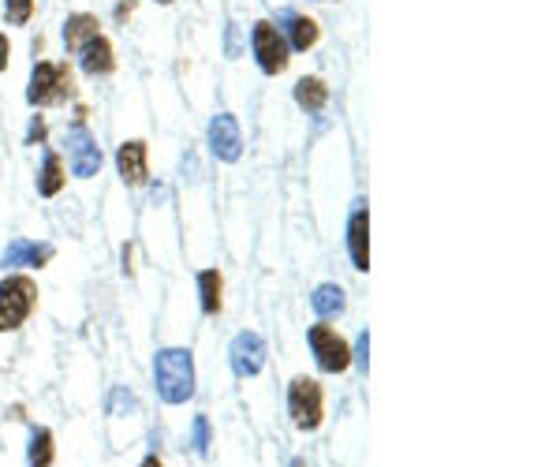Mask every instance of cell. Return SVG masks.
<instances>
[{
  "label": "cell",
  "instance_id": "cell-20",
  "mask_svg": "<svg viewBox=\"0 0 560 467\" xmlns=\"http://www.w3.org/2000/svg\"><path fill=\"white\" fill-rule=\"evenodd\" d=\"M53 430H45V426H34V434H30V449H27V464L30 467H49L53 464Z\"/></svg>",
  "mask_w": 560,
  "mask_h": 467
},
{
  "label": "cell",
  "instance_id": "cell-16",
  "mask_svg": "<svg viewBox=\"0 0 560 467\" xmlns=\"http://www.w3.org/2000/svg\"><path fill=\"white\" fill-rule=\"evenodd\" d=\"M325 101H329V86H325L322 75H303L295 83V105L307 109V113H322Z\"/></svg>",
  "mask_w": 560,
  "mask_h": 467
},
{
  "label": "cell",
  "instance_id": "cell-31",
  "mask_svg": "<svg viewBox=\"0 0 560 467\" xmlns=\"http://www.w3.org/2000/svg\"><path fill=\"white\" fill-rule=\"evenodd\" d=\"M157 4H172V0H157Z\"/></svg>",
  "mask_w": 560,
  "mask_h": 467
},
{
  "label": "cell",
  "instance_id": "cell-22",
  "mask_svg": "<svg viewBox=\"0 0 560 467\" xmlns=\"http://www.w3.org/2000/svg\"><path fill=\"white\" fill-rule=\"evenodd\" d=\"M109 411L112 415H135V411H139V400L131 397L124 385H116L109 393Z\"/></svg>",
  "mask_w": 560,
  "mask_h": 467
},
{
  "label": "cell",
  "instance_id": "cell-29",
  "mask_svg": "<svg viewBox=\"0 0 560 467\" xmlns=\"http://www.w3.org/2000/svg\"><path fill=\"white\" fill-rule=\"evenodd\" d=\"M139 467H161V460H157V456H146V460H142Z\"/></svg>",
  "mask_w": 560,
  "mask_h": 467
},
{
  "label": "cell",
  "instance_id": "cell-3",
  "mask_svg": "<svg viewBox=\"0 0 560 467\" xmlns=\"http://www.w3.org/2000/svg\"><path fill=\"white\" fill-rule=\"evenodd\" d=\"M38 307V284L23 277V273H12L0 281V333H12L27 322L30 314Z\"/></svg>",
  "mask_w": 560,
  "mask_h": 467
},
{
  "label": "cell",
  "instance_id": "cell-2",
  "mask_svg": "<svg viewBox=\"0 0 560 467\" xmlns=\"http://www.w3.org/2000/svg\"><path fill=\"white\" fill-rule=\"evenodd\" d=\"M71 94H75V79H71L68 64L38 60V64L30 68L27 101L34 105V109H45V105H64Z\"/></svg>",
  "mask_w": 560,
  "mask_h": 467
},
{
  "label": "cell",
  "instance_id": "cell-6",
  "mask_svg": "<svg viewBox=\"0 0 560 467\" xmlns=\"http://www.w3.org/2000/svg\"><path fill=\"white\" fill-rule=\"evenodd\" d=\"M310 352L318 359V367L325 374H344L351 367V348L333 326H314L310 329Z\"/></svg>",
  "mask_w": 560,
  "mask_h": 467
},
{
  "label": "cell",
  "instance_id": "cell-14",
  "mask_svg": "<svg viewBox=\"0 0 560 467\" xmlns=\"http://www.w3.org/2000/svg\"><path fill=\"white\" fill-rule=\"evenodd\" d=\"M284 23H288V34H284V42H288V49H295V53H307V49H314L318 45V38H322V27L310 19V15H295V12H284Z\"/></svg>",
  "mask_w": 560,
  "mask_h": 467
},
{
  "label": "cell",
  "instance_id": "cell-30",
  "mask_svg": "<svg viewBox=\"0 0 560 467\" xmlns=\"http://www.w3.org/2000/svg\"><path fill=\"white\" fill-rule=\"evenodd\" d=\"M292 467H307V464H303V460H295V464Z\"/></svg>",
  "mask_w": 560,
  "mask_h": 467
},
{
  "label": "cell",
  "instance_id": "cell-24",
  "mask_svg": "<svg viewBox=\"0 0 560 467\" xmlns=\"http://www.w3.org/2000/svg\"><path fill=\"white\" fill-rule=\"evenodd\" d=\"M351 359L359 363V367L366 370V363H370V333H359V340H355V352H351Z\"/></svg>",
  "mask_w": 560,
  "mask_h": 467
},
{
  "label": "cell",
  "instance_id": "cell-28",
  "mask_svg": "<svg viewBox=\"0 0 560 467\" xmlns=\"http://www.w3.org/2000/svg\"><path fill=\"white\" fill-rule=\"evenodd\" d=\"M135 12V0H124V4H116V19H124V15Z\"/></svg>",
  "mask_w": 560,
  "mask_h": 467
},
{
  "label": "cell",
  "instance_id": "cell-10",
  "mask_svg": "<svg viewBox=\"0 0 560 467\" xmlns=\"http://www.w3.org/2000/svg\"><path fill=\"white\" fill-rule=\"evenodd\" d=\"M210 150L217 161H239L243 139H239V124L232 113H217L210 120Z\"/></svg>",
  "mask_w": 560,
  "mask_h": 467
},
{
  "label": "cell",
  "instance_id": "cell-11",
  "mask_svg": "<svg viewBox=\"0 0 560 467\" xmlns=\"http://www.w3.org/2000/svg\"><path fill=\"white\" fill-rule=\"evenodd\" d=\"M116 172H120V180L127 187L146 184V176H150V169H146V142L142 139L120 142V150H116Z\"/></svg>",
  "mask_w": 560,
  "mask_h": 467
},
{
  "label": "cell",
  "instance_id": "cell-4",
  "mask_svg": "<svg viewBox=\"0 0 560 467\" xmlns=\"http://www.w3.org/2000/svg\"><path fill=\"white\" fill-rule=\"evenodd\" d=\"M288 411H292V423L299 430H318L325 419V397H322V385L299 374L292 385H288Z\"/></svg>",
  "mask_w": 560,
  "mask_h": 467
},
{
  "label": "cell",
  "instance_id": "cell-26",
  "mask_svg": "<svg viewBox=\"0 0 560 467\" xmlns=\"http://www.w3.org/2000/svg\"><path fill=\"white\" fill-rule=\"evenodd\" d=\"M224 49H228V57H239V27L236 23H228V42H224Z\"/></svg>",
  "mask_w": 560,
  "mask_h": 467
},
{
  "label": "cell",
  "instance_id": "cell-8",
  "mask_svg": "<svg viewBox=\"0 0 560 467\" xmlns=\"http://www.w3.org/2000/svg\"><path fill=\"white\" fill-rule=\"evenodd\" d=\"M68 161H71V172L79 180H90V176L101 172V146L86 128H75L68 135Z\"/></svg>",
  "mask_w": 560,
  "mask_h": 467
},
{
  "label": "cell",
  "instance_id": "cell-15",
  "mask_svg": "<svg viewBox=\"0 0 560 467\" xmlns=\"http://www.w3.org/2000/svg\"><path fill=\"white\" fill-rule=\"evenodd\" d=\"M101 23H98V15H90V12H75L64 19V45H68V53H79L90 38H98L101 34Z\"/></svg>",
  "mask_w": 560,
  "mask_h": 467
},
{
  "label": "cell",
  "instance_id": "cell-17",
  "mask_svg": "<svg viewBox=\"0 0 560 467\" xmlns=\"http://www.w3.org/2000/svg\"><path fill=\"white\" fill-rule=\"evenodd\" d=\"M310 307H314L318 318H340L344 307H348L344 288H340V284H318V288H314V296H310Z\"/></svg>",
  "mask_w": 560,
  "mask_h": 467
},
{
  "label": "cell",
  "instance_id": "cell-19",
  "mask_svg": "<svg viewBox=\"0 0 560 467\" xmlns=\"http://www.w3.org/2000/svg\"><path fill=\"white\" fill-rule=\"evenodd\" d=\"M221 292H224V277L217 269H202L198 273V299H202V311L206 314H221Z\"/></svg>",
  "mask_w": 560,
  "mask_h": 467
},
{
  "label": "cell",
  "instance_id": "cell-9",
  "mask_svg": "<svg viewBox=\"0 0 560 467\" xmlns=\"http://www.w3.org/2000/svg\"><path fill=\"white\" fill-rule=\"evenodd\" d=\"M348 255L359 273L370 269V210H366L363 199L355 202V210L348 217Z\"/></svg>",
  "mask_w": 560,
  "mask_h": 467
},
{
  "label": "cell",
  "instance_id": "cell-23",
  "mask_svg": "<svg viewBox=\"0 0 560 467\" xmlns=\"http://www.w3.org/2000/svg\"><path fill=\"white\" fill-rule=\"evenodd\" d=\"M195 453H210V419L206 415H198L195 419Z\"/></svg>",
  "mask_w": 560,
  "mask_h": 467
},
{
  "label": "cell",
  "instance_id": "cell-13",
  "mask_svg": "<svg viewBox=\"0 0 560 467\" xmlns=\"http://www.w3.org/2000/svg\"><path fill=\"white\" fill-rule=\"evenodd\" d=\"M75 57H79L86 75H94V79H98V75H112V68H116V53H112V42L105 38V34L90 38Z\"/></svg>",
  "mask_w": 560,
  "mask_h": 467
},
{
  "label": "cell",
  "instance_id": "cell-5",
  "mask_svg": "<svg viewBox=\"0 0 560 467\" xmlns=\"http://www.w3.org/2000/svg\"><path fill=\"white\" fill-rule=\"evenodd\" d=\"M251 45H254V60L266 75H280L292 60V49L284 42V30H277L269 19H258L251 30Z\"/></svg>",
  "mask_w": 560,
  "mask_h": 467
},
{
  "label": "cell",
  "instance_id": "cell-21",
  "mask_svg": "<svg viewBox=\"0 0 560 467\" xmlns=\"http://www.w3.org/2000/svg\"><path fill=\"white\" fill-rule=\"evenodd\" d=\"M4 19L8 27H27L34 19V0H4Z\"/></svg>",
  "mask_w": 560,
  "mask_h": 467
},
{
  "label": "cell",
  "instance_id": "cell-12",
  "mask_svg": "<svg viewBox=\"0 0 560 467\" xmlns=\"http://www.w3.org/2000/svg\"><path fill=\"white\" fill-rule=\"evenodd\" d=\"M53 262V243H30V240H12L4 247V266H30L42 269Z\"/></svg>",
  "mask_w": 560,
  "mask_h": 467
},
{
  "label": "cell",
  "instance_id": "cell-1",
  "mask_svg": "<svg viewBox=\"0 0 560 467\" xmlns=\"http://www.w3.org/2000/svg\"><path fill=\"white\" fill-rule=\"evenodd\" d=\"M154 382L165 404H187L195 397V359L187 348H161L154 355Z\"/></svg>",
  "mask_w": 560,
  "mask_h": 467
},
{
  "label": "cell",
  "instance_id": "cell-27",
  "mask_svg": "<svg viewBox=\"0 0 560 467\" xmlns=\"http://www.w3.org/2000/svg\"><path fill=\"white\" fill-rule=\"evenodd\" d=\"M8 57H12V45H8V38L0 34V71L8 68Z\"/></svg>",
  "mask_w": 560,
  "mask_h": 467
},
{
  "label": "cell",
  "instance_id": "cell-25",
  "mask_svg": "<svg viewBox=\"0 0 560 467\" xmlns=\"http://www.w3.org/2000/svg\"><path fill=\"white\" fill-rule=\"evenodd\" d=\"M45 135H49V128H45L42 116H34L27 128V146H38V142H45Z\"/></svg>",
  "mask_w": 560,
  "mask_h": 467
},
{
  "label": "cell",
  "instance_id": "cell-18",
  "mask_svg": "<svg viewBox=\"0 0 560 467\" xmlns=\"http://www.w3.org/2000/svg\"><path fill=\"white\" fill-rule=\"evenodd\" d=\"M64 184H68V176H64V161H60V154H45L42 172H38V195L53 199V195L64 191Z\"/></svg>",
  "mask_w": 560,
  "mask_h": 467
},
{
  "label": "cell",
  "instance_id": "cell-7",
  "mask_svg": "<svg viewBox=\"0 0 560 467\" xmlns=\"http://www.w3.org/2000/svg\"><path fill=\"white\" fill-rule=\"evenodd\" d=\"M228 359H232V370L239 378H254L258 370L266 367V340H262V333H254V329L236 333L232 348H228Z\"/></svg>",
  "mask_w": 560,
  "mask_h": 467
}]
</instances>
